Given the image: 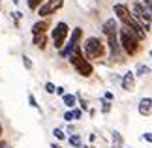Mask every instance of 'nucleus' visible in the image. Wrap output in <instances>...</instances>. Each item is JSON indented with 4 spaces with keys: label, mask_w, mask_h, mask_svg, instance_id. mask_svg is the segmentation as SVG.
I'll use <instances>...</instances> for the list:
<instances>
[{
    "label": "nucleus",
    "mask_w": 152,
    "mask_h": 148,
    "mask_svg": "<svg viewBox=\"0 0 152 148\" xmlns=\"http://www.w3.org/2000/svg\"><path fill=\"white\" fill-rule=\"evenodd\" d=\"M72 111V116H73V120H79L81 116H83V112H81V109H69Z\"/></svg>",
    "instance_id": "nucleus-21"
},
{
    "label": "nucleus",
    "mask_w": 152,
    "mask_h": 148,
    "mask_svg": "<svg viewBox=\"0 0 152 148\" xmlns=\"http://www.w3.org/2000/svg\"><path fill=\"white\" fill-rule=\"evenodd\" d=\"M51 148H62V146H60V144H55V143H53V144H51Z\"/></svg>",
    "instance_id": "nucleus-31"
},
{
    "label": "nucleus",
    "mask_w": 152,
    "mask_h": 148,
    "mask_svg": "<svg viewBox=\"0 0 152 148\" xmlns=\"http://www.w3.org/2000/svg\"><path fill=\"white\" fill-rule=\"evenodd\" d=\"M11 17H13L15 21H19V19H21V13H19V11H13V13H11Z\"/></svg>",
    "instance_id": "nucleus-28"
},
{
    "label": "nucleus",
    "mask_w": 152,
    "mask_h": 148,
    "mask_svg": "<svg viewBox=\"0 0 152 148\" xmlns=\"http://www.w3.org/2000/svg\"><path fill=\"white\" fill-rule=\"evenodd\" d=\"M64 120H66L68 124L73 120V116H72V111H66V112H64Z\"/></svg>",
    "instance_id": "nucleus-25"
},
{
    "label": "nucleus",
    "mask_w": 152,
    "mask_h": 148,
    "mask_svg": "<svg viewBox=\"0 0 152 148\" xmlns=\"http://www.w3.org/2000/svg\"><path fill=\"white\" fill-rule=\"evenodd\" d=\"M152 112V99L150 98H143L139 101V114L141 116H150Z\"/></svg>",
    "instance_id": "nucleus-11"
},
{
    "label": "nucleus",
    "mask_w": 152,
    "mask_h": 148,
    "mask_svg": "<svg viewBox=\"0 0 152 148\" xmlns=\"http://www.w3.org/2000/svg\"><path fill=\"white\" fill-rule=\"evenodd\" d=\"M45 2V0H26V4H28V8H30L32 11H36L38 8H39V6H42Z\"/></svg>",
    "instance_id": "nucleus-16"
},
{
    "label": "nucleus",
    "mask_w": 152,
    "mask_h": 148,
    "mask_svg": "<svg viewBox=\"0 0 152 148\" xmlns=\"http://www.w3.org/2000/svg\"><path fill=\"white\" fill-rule=\"evenodd\" d=\"M28 103H30V107H34V109H39V105H38V101H36V98H34L32 94L28 96Z\"/></svg>",
    "instance_id": "nucleus-22"
},
{
    "label": "nucleus",
    "mask_w": 152,
    "mask_h": 148,
    "mask_svg": "<svg viewBox=\"0 0 152 148\" xmlns=\"http://www.w3.org/2000/svg\"><path fill=\"white\" fill-rule=\"evenodd\" d=\"M23 64H25L26 69H32V60H30L28 56H23Z\"/></svg>",
    "instance_id": "nucleus-24"
},
{
    "label": "nucleus",
    "mask_w": 152,
    "mask_h": 148,
    "mask_svg": "<svg viewBox=\"0 0 152 148\" xmlns=\"http://www.w3.org/2000/svg\"><path fill=\"white\" fill-rule=\"evenodd\" d=\"M150 69H148V66H143V64H139L137 66V75H145V73H148Z\"/></svg>",
    "instance_id": "nucleus-20"
},
{
    "label": "nucleus",
    "mask_w": 152,
    "mask_h": 148,
    "mask_svg": "<svg viewBox=\"0 0 152 148\" xmlns=\"http://www.w3.org/2000/svg\"><path fill=\"white\" fill-rule=\"evenodd\" d=\"M81 49H83V55H86V58H90V60H98V58L105 56V43L103 39L96 36L86 38L85 43L81 45Z\"/></svg>",
    "instance_id": "nucleus-3"
},
{
    "label": "nucleus",
    "mask_w": 152,
    "mask_h": 148,
    "mask_svg": "<svg viewBox=\"0 0 152 148\" xmlns=\"http://www.w3.org/2000/svg\"><path fill=\"white\" fill-rule=\"evenodd\" d=\"M0 135H2V124H0Z\"/></svg>",
    "instance_id": "nucleus-32"
},
{
    "label": "nucleus",
    "mask_w": 152,
    "mask_h": 148,
    "mask_svg": "<svg viewBox=\"0 0 152 148\" xmlns=\"http://www.w3.org/2000/svg\"><path fill=\"white\" fill-rule=\"evenodd\" d=\"M64 6V0H45V2L38 8V15L39 17H49L55 11H58Z\"/></svg>",
    "instance_id": "nucleus-6"
},
{
    "label": "nucleus",
    "mask_w": 152,
    "mask_h": 148,
    "mask_svg": "<svg viewBox=\"0 0 152 148\" xmlns=\"http://www.w3.org/2000/svg\"><path fill=\"white\" fill-rule=\"evenodd\" d=\"M81 38H83V30H81L79 26H77V28H73L72 36H69V43H68L66 47H62V49H60V56L68 58V55H69V52L73 51V47H77V45H79Z\"/></svg>",
    "instance_id": "nucleus-7"
},
{
    "label": "nucleus",
    "mask_w": 152,
    "mask_h": 148,
    "mask_svg": "<svg viewBox=\"0 0 152 148\" xmlns=\"http://www.w3.org/2000/svg\"><path fill=\"white\" fill-rule=\"evenodd\" d=\"M69 144L75 146V148H79L81 146V137H79V135H69Z\"/></svg>",
    "instance_id": "nucleus-17"
},
{
    "label": "nucleus",
    "mask_w": 152,
    "mask_h": 148,
    "mask_svg": "<svg viewBox=\"0 0 152 148\" xmlns=\"http://www.w3.org/2000/svg\"><path fill=\"white\" fill-rule=\"evenodd\" d=\"M53 135H55V137H56L58 141H64V139H66V133H64L62 129H58V128L53 129Z\"/></svg>",
    "instance_id": "nucleus-18"
},
{
    "label": "nucleus",
    "mask_w": 152,
    "mask_h": 148,
    "mask_svg": "<svg viewBox=\"0 0 152 148\" xmlns=\"http://www.w3.org/2000/svg\"><path fill=\"white\" fill-rule=\"evenodd\" d=\"M113 148H122V135L118 131L113 133Z\"/></svg>",
    "instance_id": "nucleus-15"
},
{
    "label": "nucleus",
    "mask_w": 152,
    "mask_h": 148,
    "mask_svg": "<svg viewBox=\"0 0 152 148\" xmlns=\"http://www.w3.org/2000/svg\"><path fill=\"white\" fill-rule=\"evenodd\" d=\"M109 111H111V101H107V99H103V101H102V112H105V114H107Z\"/></svg>",
    "instance_id": "nucleus-19"
},
{
    "label": "nucleus",
    "mask_w": 152,
    "mask_h": 148,
    "mask_svg": "<svg viewBox=\"0 0 152 148\" xmlns=\"http://www.w3.org/2000/svg\"><path fill=\"white\" fill-rule=\"evenodd\" d=\"M62 99H64V105H66L68 109H73L75 101H77V96H73V94H64Z\"/></svg>",
    "instance_id": "nucleus-14"
},
{
    "label": "nucleus",
    "mask_w": 152,
    "mask_h": 148,
    "mask_svg": "<svg viewBox=\"0 0 152 148\" xmlns=\"http://www.w3.org/2000/svg\"><path fill=\"white\" fill-rule=\"evenodd\" d=\"M49 28V23L47 21H38L36 25L32 26V34L36 36V34H45V30Z\"/></svg>",
    "instance_id": "nucleus-12"
},
{
    "label": "nucleus",
    "mask_w": 152,
    "mask_h": 148,
    "mask_svg": "<svg viewBox=\"0 0 152 148\" xmlns=\"http://www.w3.org/2000/svg\"><path fill=\"white\" fill-rule=\"evenodd\" d=\"M115 15H116V19H118L122 25H128L130 23V19H132V11H130V8H128L126 4H115Z\"/></svg>",
    "instance_id": "nucleus-8"
},
{
    "label": "nucleus",
    "mask_w": 152,
    "mask_h": 148,
    "mask_svg": "<svg viewBox=\"0 0 152 148\" xmlns=\"http://www.w3.org/2000/svg\"><path fill=\"white\" fill-rule=\"evenodd\" d=\"M55 85H53V82H45V92L47 94H55Z\"/></svg>",
    "instance_id": "nucleus-23"
},
{
    "label": "nucleus",
    "mask_w": 152,
    "mask_h": 148,
    "mask_svg": "<svg viewBox=\"0 0 152 148\" xmlns=\"http://www.w3.org/2000/svg\"><path fill=\"white\" fill-rule=\"evenodd\" d=\"M55 92L58 94V96H64V94H66V90H64L62 86H56V88H55Z\"/></svg>",
    "instance_id": "nucleus-26"
},
{
    "label": "nucleus",
    "mask_w": 152,
    "mask_h": 148,
    "mask_svg": "<svg viewBox=\"0 0 152 148\" xmlns=\"http://www.w3.org/2000/svg\"><path fill=\"white\" fill-rule=\"evenodd\" d=\"M115 96H113V92H105V96H103V99H107V101H111Z\"/></svg>",
    "instance_id": "nucleus-27"
},
{
    "label": "nucleus",
    "mask_w": 152,
    "mask_h": 148,
    "mask_svg": "<svg viewBox=\"0 0 152 148\" xmlns=\"http://www.w3.org/2000/svg\"><path fill=\"white\" fill-rule=\"evenodd\" d=\"M118 34H120V49H124V52L128 56H135L139 51H141V41L137 39L135 36V32L132 30L130 26H126V25H122L118 28Z\"/></svg>",
    "instance_id": "nucleus-1"
},
{
    "label": "nucleus",
    "mask_w": 152,
    "mask_h": 148,
    "mask_svg": "<svg viewBox=\"0 0 152 148\" xmlns=\"http://www.w3.org/2000/svg\"><path fill=\"white\" fill-rule=\"evenodd\" d=\"M133 86H135V75H133L132 71H128L124 77H122V90L132 92Z\"/></svg>",
    "instance_id": "nucleus-10"
},
{
    "label": "nucleus",
    "mask_w": 152,
    "mask_h": 148,
    "mask_svg": "<svg viewBox=\"0 0 152 148\" xmlns=\"http://www.w3.org/2000/svg\"><path fill=\"white\" fill-rule=\"evenodd\" d=\"M150 4H152V0H145V6H147V9H150Z\"/></svg>",
    "instance_id": "nucleus-30"
},
{
    "label": "nucleus",
    "mask_w": 152,
    "mask_h": 148,
    "mask_svg": "<svg viewBox=\"0 0 152 148\" xmlns=\"http://www.w3.org/2000/svg\"><path fill=\"white\" fill-rule=\"evenodd\" d=\"M34 45H36L38 49H45V47H47V36H45V34H36V36H34Z\"/></svg>",
    "instance_id": "nucleus-13"
},
{
    "label": "nucleus",
    "mask_w": 152,
    "mask_h": 148,
    "mask_svg": "<svg viewBox=\"0 0 152 148\" xmlns=\"http://www.w3.org/2000/svg\"><path fill=\"white\" fill-rule=\"evenodd\" d=\"M68 58H69V62H72V66L77 69L79 75H83V77H90V75H92L94 68H92V64H90L88 60H85V55H83L81 45L73 47V51L68 55Z\"/></svg>",
    "instance_id": "nucleus-2"
},
{
    "label": "nucleus",
    "mask_w": 152,
    "mask_h": 148,
    "mask_svg": "<svg viewBox=\"0 0 152 148\" xmlns=\"http://www.w3.org/2000/svg\"><path fill=\"white\" fill-rule=\"evenodd\" d=\"M68 36H69V26L66 23H56L55 28H53V45H55V49L60 51L66 43Z\"/></svg>",
    "instance_id": "nucleus-4"
},
{
    "label": "nucleus",
    "mask_w": 152,
    "mask_h": 148,
    "mask_svg": "<svg viewBox=\"0 0 152 148\" xmlns=\"http://www.w3.org/2000/svg\"><path fill=\"white\" fill-rule=\"evenodd\" d=\"M132 15L133 19H137L139 23H143V30L148 32L150 30V9H145L141 4H133L132 6Z\"/></svg>",
    "instance_id": "nucleus-5"
},
{
    "label": "nucleus",
    "mask_w": 152,
    "mask_h": 148,
    "mask_svg": "<svg viewBox=\"0 0 152 148\" xmlns=\"http://www.w3.org/2000/svg\"><path fill=\"white\" fill-rule=\"evenodd\" d=\"M143 139L147 141V143H150V141H152V137H150V133H145V135H143Z\"/></svg>",
    "instance_id": "nucleus-29"
},
{
    "label": "nucleus",
    "mask_w": 152,
    "mask_h": 148,
    "mask_svg": "<svg viewBox=\"0 0 152 148\" xmlns=\"http://www.w3.org/2000/svg\"><path fill=\"white\" fill-rule=\"evenodd\" d=\"M103 30V36L109 38V36H118V23H116V19H107L103 23L102 26Z\"/></svg>",
    "instance_id": "nucleus-9"
}]
</instances>
